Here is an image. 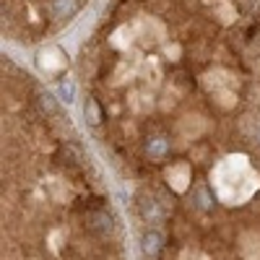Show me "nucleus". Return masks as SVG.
I'll list each match as a JSON object with an SVG mask.
<instances>
[{"label": "nucleus", "instance_id": "obj_1", "mask_svg": "<svg viewBox=\"0 0 260 260\" xmlns=\"http://www.w3.org/2000/svg\"><path fill=\"white\" fill-rule=\"evenodd\" d=\"M83 115H86V122H89L91 127H99L104 122V110H102V104L96 96H89L83 102Z\"/></svg>", "mask_w": 260, "mask_h": 260}, {"label": "nucleus", "instance_id": "obj_2", "mask_svg": "<svg viewBox=\"0 0 260 260\" xmlns=\"http://www.w3.org/2000/svg\"><path fill=\"white\" fill-rule=\"evenodd\" d=\"M138 208H141V216H143L148 224H159V221L164 219V213H161L159 203H156V201H151V198H141Z\"/></svg>", "mask_w": 260, "mask_h": 260}, {"label": "nucleus", "instance_id": "obj_3", "mask_svg": "<svg viewBox=\"0 0 260 260\" xmlns=\"http://www.w3.org/2000/svg\"><path fill=\"white\" fill-rule=\"evenodd\" d=\"M141 245H143V255H146V257H156L159 250H161V234H159L156 229H148V232L143 234Z\"/></svg>", "mask_w": 260, "mask_h": 260}, {"label": "nucleus", "instance_id": "obj_4", "mask_svg": "<svg viewBox=\"0 0 260 260\" xmlns=\"http://www.w3.org/2000/svg\"><path fill=\"white\" fill-rule=\"evenodd\" d=\"M89 221L94 224V229L96 232H112V216H107V213H102V211H96V213H91L89 216Z\"/></svg>", "mask_w": 260, "mask_h": 260}, {"label": "nucleus", "instance_id": "obj_5", "mask_svg": "<svg viewBox=\"0 0 260 260\" xmlns=\"http://www.w3.org/2000/svg\"><path fill=\"white\" fill-rule=\"evenodd\" d=\"M60 96H62L65 102H73V96H76V86H73L71 81H62V83H60Z\"/></svg>", "mask_w": 260, "mask_h": 260}, {"label": "nucleus", "instance_id": "obj_6", "mask_svg": "<svg viewBox=\"0 0 260 260\" xmlns=\"http://www.w3.org/2000/svg\"><path fill=\"white\" fill-rule=\"evenodd\" d=\"M195 198H198V206H201V208H208V206H211V198H208V192H206L203 187L195 190Z\"/></svg>", "mask_w": 260, "mask_h": 260}, {"label": "nucleus", "instance_id": "obj_7", "mask_svg": "<svg viewBox=\"0 0 260 260\" xmlns=\"http://www.w3.org/2000/svg\"><path fill=\"white\" fill-rule=\"evenodd\" d=\"M255 138H257V143H260V127H255Z\"/></svg>", "mask_w": 260, "mask_h": 260}]
</instances>
